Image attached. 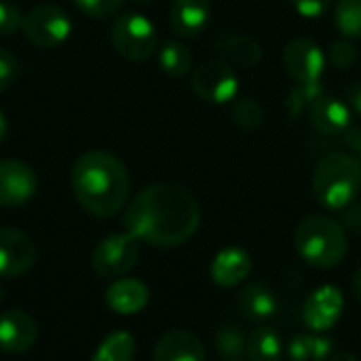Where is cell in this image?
Wrapping results in <instances>:
<instances>
[{
    "mask_svg": "<svg viewBox=\"0 0 361 361\" xmlns=\"http://www.w3.org/2000/svg\"><path fill=\"white\" fill-rule=\"evenodd\" d=\"M360 190V159L345 152H332L317 163L313 171V192L326 209L341 212L349 207L353 201H357Z\"/></svg>",
    "mask_w": 361,
    "mask_h": 361,
    "instance_id": "obj_3",
    "label": "cell"
},
{
    "mask_svg": "<svg viewBox=\"0 0 361 361\" xmlns=\"http://www.w3.org/2000/svg\"><path fill=\"white\" fill-rule=\"evenodd\" d=\"M328 61L332 63V68L336 70H349L355 66L357 61V51H355V44L353 40L349 38H338L330 44L328 49Z\"/></svg>",
    "mask_w": 361,
    "mask_h": 361,
    "instance_id": "obj_29",
    "label": "cell"
},
{
    "mask_svg": "<svg viewBox=\"0 0 361 361\" xmlns=\"http://www.w3.org/2000/svg\"><path fill=\"white\" fill-rule=\"evenodd\" d=\"M345 102L349 106V110H353L355 114L361 116V82H351L345 91Z\"/></svg>",
    "mask_w": 361,
    "mask_h": 361,
    "instance_id": "obj_35",
    "label": "cell"
},
{
    "mask_svg": "<svg viewBox=\"0 0 361 361\" xmlns=\"http://www.w3.org/2000/svg\"><path fill=\"white\" fill-rule=\"evenodd\" d=\"M345 212V224L351 228V231H355V233H360L361 231V203H357V201H353L349 207H345L343 209Z\"/></svg>",
    "mask_w": 361,
    "mask_h": 361,
    "instance_id": "obj_34",
    "label": "cell"
},
{
    "mask_svg": "<svg viewBox=\"0 0 361 361\" xmlns=\"http://www.w3.org/2000/svg\"><path fill=\"white\" fill-rule=\"evenodd\" d=\"M114 51L129 61H144L154 55L159 34L154 23L142 13H125L116 17L110 30Z\"/></svg>",
    "mask_w": 361,
    "mask_h": 361,
    "instance_id": "obj_5",
    "label": "cell"
},
{
    "mask_svg": "<svg viewBox=\"0 0 361 361\" xmlns=\"http://www.w3.org/2000/svg\"><path fill=\"white\" fill-rule=\"evenodd\" d=\"M328 361H357V357L349 351H341V353H332V357Z\"/></svg>",
    "mask_w": 361,
    "mask_h": 361,
    "instance_id": "obj_37",
    "label": "cell"
},
{
    "mask_svg": "<svg viewBox=\"0 0 361 361\" xmlns=\"http://www.w3.org/2000/svg\"><path fill=\"white\" fill-rule=\"evenodd\" d=\"M21 32L27 42L40 49H53L70 38L72 21L57 4H38L23 15Z\"/></svg>",
    "mask_w": 361,
    "mask_h": 361,
    "instance_id": "obj_6",
    "label": "cell"
},
{
    "mask_svg": "<svg viewBox=\"0 0 361 361\" xmlns=\"http://www.w3.org/2000/svg\"><path fill=\"white\" fill-rule=\"evenodd\" d=\"M21 21L23 13L15 4L0 0V36H11L17 30H21Z\"/></svg>",
    "mask_w": 361,
    "mask_h": 361,
    "instance_id": "obj_31",
    "label": "cell"
},
{
    "mask_svg": "<svg viewBox=\"0 0 361 361\" xmlns=\"http://www.w3.org/2000/svg\"><path fill=\"white\" fill-rule=\"evenodd\" d=\"M292 4H294V8L302 17H307V19H319V17H324L330 11L332 0H292Z\"/></svg>",
    "mask_w": 361,
    "mask_h": 361,
    "instance_id": "obj_33",
    "label": "cell"
},
{
    "mask_svg": "<svg viewBox=\"0 0 361 361\" xmlns=\"http://www.w3.org/2000/svg\"><path fill=\"white\" fill-rule=\"evenodd\" d=\"M137 258H140V241L125 231L102 239L93 250L91 264L99 277L118 279L135 267Z\"/></svg>",
    "mask_w": 361,
    "mask_h": 361,
    "instance_id": "obj_8",
    "label": "cell"
},
{
    "mask_svg": "<svg viewBox=\"0 0 361 361\" xmlns=\"http://www.w3.org/2000/svg\"><path fill=\"white\" fill-rule=\"evenodd\" d=\"M148 288L140 279H116L106 290V305L118 315H135L148 305Z\"/></svg>",
    "mask_w": 361,
    "mask_h": 361,
    "instance_id": "obj_18",
    "label": "cell"
},
{
    "mask_svg": "<svg viewBox=\"0 0 361 361\" xmlns=\"http://www.w3.org/2000/svg\"><path fill=\"white\" fill-rule=\"evenodd\" d=\"M201 224L197 199L178 184H152L127 205L123 226L137 241L154 247L186 243Z\"/></svg>",
    "mask_w": 361,
    "mask_h": 361,
    "instance_id": "obj_1",
    "label": "cell"
},
{
    "mask_svg": "<svg viewBox=\"0 0 361 361\" xmlns=\"http://www.w3.org/2000/svg\"><path fill=\"white\" fill-rule=\"evenodd\" d=\"M343 292L334 286H322L305 302V324L313 332H328L343 315Z\"/></svg>",
    "mask_w": 361,
    "mask_h": 361,
    "instance_id": "obj_12",
    "label": "cell"
},
{
    "mask_svg": "<svg viewBox=\"0 0 361 361\" xmlns=\"http://www.w3.org/2000/svg\"><path fill=\"white\" fill-rule=\"evenodd\" d=\"M17 72H19V63L17 57L0 47V93H4L6 89H11L17 80Z\"/></svg>",
    "mask_w": 361,
    "mask_h": 361,
    "instance_id": "obj_32",
    "label": "cell"
},
{
    "mask_svg": "<svg viewBox=\"0 0 361 361\" xmlns=\"http://www.w3.org/2000/svg\"><path fill=\"white\" fill-rule=\"evenodd\" d=\"M345 142H347V146L357 154V159L361 161V127H349L347 129V133H345Z\"/></svg>",
    "mask_w": 361,
    "mask_h": 361,
    "instance_id": "obj_36",
    "label": "cell"
},
{
    "mask_svg": "<svg viewBox=\"0 0 361 361\" xmlns=\"http://www.w3.org/2000/svg\"><path fill=\"white\" fill-rule=\"evenodd\" d=\"M224 53H226L228 61L235 63L237 68H254L262 59V47L254 38L243 36V34L231 36L226 40Z\"/></svg>",
    "mask_w": 361,
    "mask_h": 361,
    "instance_id": "obj_24",
    "label": "cell"
},
{
    "mask_svg": "<svg viewBox=\"0 0 361 361\" xmlns=\"http://www.w3.org/2000/svg\"><path fill=\"white\" fill-rule=\"evenodd\" d=\"M294 245L311 267L332 269L347 256V233L343 224L328 216H307L296 226Z\"/></svg>",
    "mask_w": 361,
    "mask_h": 361,
    "instance_id": "obj_4",
    "label": "cell"
},
{
    "mask_svg": "<svg viewBox=\"0 0 361 361\" xmlns=\"http://www.w3.org/2000/svg\"><path fill=\"white\" fill-rule=\"evenodd\" d=\"M38 326L25 311H6L0 315V351L25 353L36 345Z\"/></svg>",
    "mask_w": 361,
    "mask_h": 361,
    "instance_id": "obj_13",
    "label": "cell"
},
{
    "mask_svg": "<svg viewBox=\"0 0 361 361\" xmlns=\"http://www.w3.org/2000/svg\"><path fill=\"white\" fill-rule=\"evenodd\" d=\"M288 355L292 361H328L332 357V341L319 332L298 334L292 338Z\"/></svg>",
    "mask_w": 361,
    "mask_h": 361,
    "instance_id": "obj_20",
    "label": "cell"
},
{
    "mask_svg": "<svg viewBox=\"0 0 361 361\" xmlns=\"http://www.w3.org/2000/svg\"><path fill=\"white\" fill-rule=\"evenodd\" d=\"M353 294H355L357 302L361 305V269L355 273V277H353Z\"/></svg>",
    "mask_w": 361,
    "mask_h": 361,
    "instance_id": "obj_38",
    "label": "cell"
},
{
    "mask_svg": "<svg viewBox=\"0 0 361 361\" xmlns=\"http://www.w3.org/2000/svg\"><path fill=\"white\" fill-rule=\"evenodd\" d=\"M264 108L258 99L254 97H237L235 104H233V121L245 129V131H256L264 125Z\"/></svg>",
    "mask_w": 361,
    "mask_h": 361,
    "instance_id": "obj_26",
    "label": "cell"
},
{
    "mask_svg": "<svg viewBox=\"0 0 361 361\" xmlns=\"http://www.w3.org/2000/svg\"><path fill=\"white\" fill-rule=\"evenodd\" d=\"M4 300V283H2V279H0V302Z\"/></svg>",
    "mask_w": 361,
    "mask_h": 361,
    "instance_id": "obj_40",
    "label": "cell"
},
{
    "mask_svg": "<svg viewBox=\"0 0 361 361\" xmlns=\"http://www.w3.org/2000/svg\"><path fill=\"white\" fill-rule=\"evenodd\" d=\"M212 19L209 0H173L169 8V23L176 36L195 38L199 36Z\"/></svg>",
    "mask_w": 361,
    "mask_h": 361,
    "instance_id": "obj_14",
    "label": "cell"
},
{
    "mask_svg": "<svg viewBox=\"0 0 361 361\" xmlns=\"http://www.w3.org/2000/svg\"><path fill=\"white\" fill-rule=\"evenodd\" d=\"M237 305H239V311L243 313V317H247L252 322L269 319L277 311L275 294L264 283H247L241 290Z\"/></svg>",
    "mask_w": 361,
    "mask_h": 361,
    "instance_id": "obj_19",
    "label": "cell"
},
{
    "mask_svg": "<svg viewBox=\"0 0 361 361\" xmlns=\"http://www.w3.org/2000/svg\"><path fill=\"white\" fill-rule=\"evenodd\" d=\"M212 279L222 288H235L243 283L252 273V258L241 247H224L212 262Z\"/></svg>",
    "mask_w": 361,
    "mask_h": 361,
    "instance_id": "obj_17",
    "label": "cell"
},
{
    "mask_svg": "<svg viewBox=\"0 0 361 361\" xmlns=\"http://www.w3.org/2000/svg\"><path fill=\"white\" fill-rule=\"evenodd\" d=\"M311 123L324 135H345L351 127V110L347 102L334 95H322L311 108Z\"/></svg>",
    "mask_w": 361,
    "mask_h": 361,
    "instance_id": "obj_15",
    "label": "cell"
},
{
    "mask_svg": "<svg viewBox=\"0 0 361 361\" xmlns=\"http://www.w3.org/2000/svg\"><path fill=\"white\" fill-rule=\"evenodd\" d=\"M133 357L135 338L129 332H112L97 345L91 361H133Z\"/></svg>",
    "mask_w": 361,
    "mask_h": 361,
    "instance_id": "obj_23",
    "label": "cell"
},
{
    "mask_svg": "<svg viewBox=\"0 0 361 361\" xmlns=\"http://www.w3.org/2000/svg\"><path fill=\"white\" fill-rule=\"evenodd\" d=\"M78 205L95 218L116 216L129 199V173L118 157L108 150L82 152L70 173Z\"/></svg>",
    "mask_w": 361,
    "mask_h": 361,
    "instance_id": "obj_2",
    "label": "cell"
},
{
    "mask_svg": "<svg viewBox=\"0 0 361 361\" xmlns=\"http://www.w3.org/2000/svg\"><path fill=\"white\" fill-rule=\"evenodd\" d=\"M135 4H152L154 0H133Z\"/></svg>",
    "mask_w": 361,
    "mask_h": 361,
    "instance_id": "obj_41",
    "label": "cell"
},
{
    "mask_svg": "<svg viewBox=\"0 0 361 361\" xmlns=\"http://www.w3.org/2000/svg\"><path fill=\"white\" fill-rule=\"evenodd\" d=\"M283 68L294 82H322L326 53L309 38H296L283 49Z\"/></svg>",
    "mask_w": 361,
    "mask_h": 361,
    "instance_id": "obj_9",
    "label": "cell"
},
{
    "mask_svg": "<svg viewBox=\"0 0 361 361\" xmlns=\"http://www.w3.org/2000/svg\"><path fill=\"white\" fill-rule=\"evenodd\" d=\"M231 361H237V360H231Z\"/></svg>",
    "mask_w": 361,
    "mask_h": 361,
    "instance_id": "obj_42",
    "label": "cell"
},
{
    "mask_svg": "<svg viewBox=\"0 0 361 361\" xmlns=\"http://www.w3.org/2000/svg\"><path fill=\"white\" fill-rule=\"evenodd\" d=\"M38 188L36 171L19 159L0 161V207H21Z\"/></svg>",
    "mask_w": 361,
    "mask_h": 361,
    "instance_id": "obj_10",
    "label": "cell"
},
{
    "mask_svg": "<svg viewBox=\"0 0 361 361\" xmlns=\"http://www.w3.org/2000/svg\"><path fill=\"white\" fill-rule=\"evenodd\" d=\"M324 95V87L322 82H296V87L292 89V93L288 95V102H286V108L292 116L309 110L319 97Z\"/></svg>",
    "mask_w": 361,
    "mask_h": 361,
    "instance_id": "obj_28",
    "label": "cell"
},
{
    "mask_svg": "<svg viewBox=\"0 0 361 361\" xmlns=\"http://www.w3.org/2000/svg\"><path fill=\"white\" fill-rule=\"evenodd\" d=\"M247 349V338L237 326H222L216 332V351L224 360H237Z\"/></svg>",
    "mask_w": 361,
    "mask_h": 361,
    "instance_id": "obj_27",
    "label": "cell"
},
{
    "mask_svg": "<svg viewBox=\"0 0 361 361\" xmlns=\"http://www.w3.org/2000/svg\"><path fill=\"white\" fill-rule=\"evenodd\" d=\"M152 361H205V347L192 332L171 330L159 338Z\"/></svg>",
    "mask_w": 361,
    "mask_h": 361,
    "instance_id": "obj_16",
    "label": "cell"
},
{
    "mask_svg": "<svg viewBox=\"0 0 361 361\" xmlns=\"http://www.w3.org/2000/svg\"><path fill=\"white\" fill-rule=\"evenodd\" d=\"M36 264V245L19 228H0V279L21 277Z\"/></svg>",
    "mask_w": 361,
    "mask_h": 361,
    "instance_id": "obj_11",
    "label": "cell"
},
{
    "mask_svg": "<svg viewBox=\"0 0 361 361\" xmlns=\"http://www.w3.org/2000/svg\"><path fill=\"white\" fill-rule=\"evenodd\" d=\"M281 338L273 328H258L247 338V357L250 361H281Z\"/></svg>",
    "mask_w": 361,
    "mask_h": 361,
    "instance_id": "obj_22",
    "label": "cell"
},
{
    "mask_svg": "<svg viewBox=\"0 0 361 361\" xmlns=\"http://www.w3.org/2000/svg\"><path fill=\"white\" fill-rule=\"evenodd\" d=\"M159 68L171 78L186 76L192 70V53H190V49L180 40H167L159 49Z\"/></svg>",
    "mask_w": 361,
    "mask_h": 361,
    "instance_id": "obj_21",
    "label": "cell"
},
{
    "mask_svg": "<svg viewBox=\"0 0 361 361\" xmlns=\"http://www.w3.org/2000/svg\"><path fill=\"white\" fill-rule=\"evenodd\" d=\"M72 2L87 17L106 19V17H112L116 11H121L125 0H72Z\"/></svg>",
    "mask_w": 361,
    "mask_h": 361,
    "instance_id": "obj_30",
    "label": "cell"
},
{
    "mask_svg": "<svg viewBox=\"0 0 361 361\" xmlns=\"http://www.w3.org/2000/svg\"><path fill=\"white\" fill-rule=\"evenodd\" d=\"M190 89L207 104H228L237 99L239 93V78L235 68L222 59L203 61L192 70Z\"/></svg>",
    "mask_w": 361,
    "mask_h": 361,
    "instance_id": "obj_7",
    "label": "cell"
},
{
    "mask_svg": "<svg viewBox=\"0 0 361 361\" xmlns=\"http://www.w3.org/2000/svg\"><path fill=\"white\" fill-rule=\"evenodd\" d=\"M6 133H8V123H6V116H4V112L0 110V144L4 142Z\"/></svg>",
    "mask_w": 361,
    "mask_h": 361,
    "instance_id": "obj_39",
    "label": "cell"
},
{
    "mask_svg": "<svg viewBox=\"0 0 361 361\" xmlns=\"http://www.w3.org/2000/svg\"><path fill=\"white\" fill-rule=\"evenodd\" d=\"M338 32L349 40H361V0H338L334 8Z\"/></svg>",
    "mask_w": 361,
    "mask_h": 361,
    "instance_id": "obj_25",
    "label": "cell"
}]
</instances>
